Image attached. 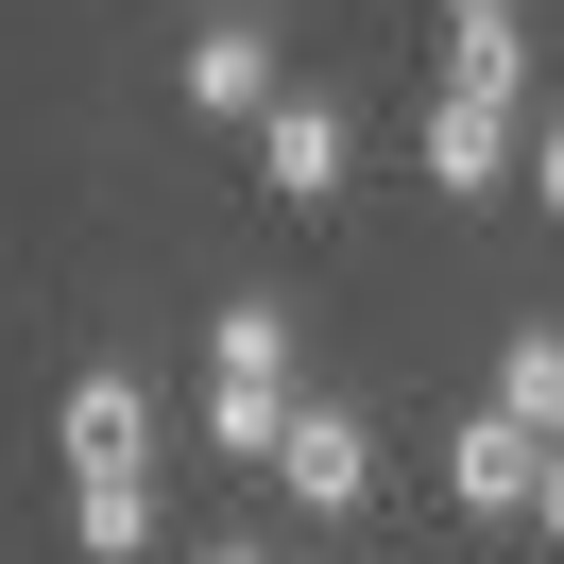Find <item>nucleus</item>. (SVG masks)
<instances>
[{"mask_svg":"<svg viewBox=\"0 0 564 564\" xmlns=\"http://www.w3.org/2000/svg\"><path fill=\"white\" fill-rule=\"evenodd\" d=\"M274 479L308 496V513H359V496H377V427H359L343 393H291V445H274Z\"/></svg>","mask_w":564,"mask_h":564,"instance_id":"nucleus-1","label":"nucleus"},{"mask_svg":"<svg viewBox=\"0 0 564 564\" xmlns=\"http://www.w3.org/2000/svg\"><path fill=\"white\" fill-rule=\"evenodd\" d=\"M343 104H291L274 86V120H257V172H274V206H343Z\"/></svg>","mask_w":564,"mask_h":564,"instance_id":"nucleus-2","label":"nucleus"},{"mask_svg":"<svg viewBox=\"0 0 564 564\" xmlns=\"http://www.w3.org/2000/svg\"><path fill=\"white\" fill-rule=\"evenodd\" d=\"M445 496H462V513H530V496H547V445H530L513 411H462V445H445Z\"/></svg>","mask_w":564,"mask_h":564,"instance_id":"nucleus-3","label":"nucleus"},{"mask_svg":"<svg viewBox=\"0 0 564 564\" xmlns=\"http://www.w3.org/2000/svg\"><path fill=\"white\" fill-rule=\"evenodd\" d=\"M188 104L206 120H274V35H257V18H206V35H188Z\"/></svg>","mask_w":564,"mask_h":564,"instance_id":"nucleus-4","label":"nucleus"},{"mask_svg":"<svg viewBox=\"0 0 564 564\" xmlns=\"http://www.w3.org/2000/svg\"><path fill=\"white\" fill-rule=\"evenodd\" d=\"M138 462H154V393L138 377H86L69 393V479H138Z\"/></svg>","mask_w":564,"mask_h":564,"instance_id":"nucleus-5","label":"nucleus"},{"mask_svg":"<svg viewBox=\"0 0 564 564\" xmlns=\"http://www.w3.org/2000/svg\"><path fill=\"white\" fill-rule=\"evenodd\" d=\"M496 172H513V120L445 86V104H427V188H496Z\"/></svg>","mask_w":564,"mask_h":564,"instance_id":"nucleus-6","label":"nucleus"},{"mask_svg":"<svg viewBox=\"0 0 564 564\" xmlns=\"http://www.w3.org/2000/svg\"><path fill=\"white\" fill-rule=\"evenodd\" d=\"M496 411H513L530 445L564 462V325H513V359H496Z\"/></svg>","mask_w":564,"mask_h":564,"instance_id":"nucleus-7","label":"nucleus"},{"mask_svg":"<svg viewBox=\"0 0 564 564\" xmlns=\"http://www.w3.org/2000/svg\"><path fill=\"white\" fill-rule=\"evenodd\" d=\"M206 445L274 479V445H291V377H206Z\"/></svg>","mask_w":564,"mask_h":564,"instance_id":"nucleus-8","label":"nucleus"},{"mask_svg":"<svg viewBox=\"0 0 564 564\" xmlns=\"http://www.w3.org/2000/svg\"><path fill=\"white\" fill-rule=\"evenodd\" d=\"M206 377H291V308H274V291L206 308Z\"/></svg>","mask_w":564,"mask_h":564,"instance_id":"nucleus-9","label":"nucleus"},{"mask_svg":"<svg viewBox=\"0 0 564 564\" xmlns=\"http://www.w3.org/2000/svg\"><path fill=\"white\" fill-rule=\"evenodd\" d=\"M69 530H86V564H138L154 547V479H69Z\"/></svg>","mask_w":564,"mask_h":564,"instance_id":"nucleus-10","label":"nucleus"},{"mask_svg":"<svg viewBox=\"0 0 564 564\" xmlns=\"http://www.w3.org/2000/svg\"><path fill=\"white\" fill-rule=\"evenodd\" d=\"M445 86L513 120V104H530V35H445Z\"/></svg>","mask_w":564,"mask_h":564,"instance_id":"nucleus-11","label":"nucleus"},{"mask_svg":"<svg viewBox=\"0 0 564 564\" xmlns=\"http://www.w3.org/2000/svg\"><path fill=\"white\" fill-rule=\"evenodd\" d=\"M530 206L564 223V120H547V138H530Z\"/></svg>","mask_w":564,"mask_h":564,"instance_id":"nucleus-12","label":"nucleus"},{"mask_svg":"<svg viewBox=\"0 0 564 564\" xmlns=\"http://www.w3.org/2000/svg\"><path fill=\"white\" fill-rule=\"evenodd\" d=\"M445 35H513V0H445Z\"/></svg>","mask_w":564,"mask_h":564,"instance_id":"nucleus-13","label":"nucleus"},{"mask_svg":"<svg viewBox=\"0 0 564 564\" xmlns=\"http://www.w3.org/2000/svg\"><path fill=\"white\" fill-rule=\"evenodd\" d=\"M530 513H547V547H564V462H547V496H530Z\"/></svg>","mask_w":564,"mask_h":564,"instance_id":"nucleus-14","label":"nucleus"},{"mask_svg":"<svg viewBox=\"0 0 564 564\" xmlns=\"http://www.w3.org/2000/svg\"><path fill=\"white\" fill-rule=\"evenodd\" d=\"M206 564H274V547H206Z\"/></svg>","mask_w":564,"mask_h":564,"instance_id":"nucleus-15","label":"nucleus"}]
</instances>
